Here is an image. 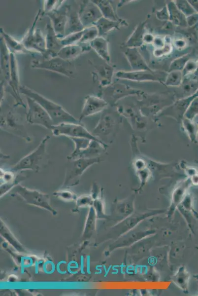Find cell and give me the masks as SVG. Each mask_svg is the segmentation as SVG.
<instances>
[{
	"label": "cell",
	"mask_w": 198,
	"mask_h": 296,
	"mask_svg": "<svg viewBox=\"0 0 198 296\" xmlns=\"http://www.w3.org/2000/svg\"><path fill=\"white\" fill-rule=\"evenodd\" d=\"M20 94L29 97L37 102L48 113L54 125L64 122L80 123L79 120L60 105L46 98L26 85L19 87Z\"/></svg>",
	"instance_id": "cell-1"
},
{
	"label": "cell",
	"mask_w": 198,
	"mask_h": 296,
	"mask_svg": "<svg viewBox=\"0 0 198 296\" xmlns=\"http://www.w3.org/2000/svg\"><path fill=\"white\" fill-rule=\"evenodd\" d=\"M50 136L46 135L31 152L21 158L11 168L15 172L30 170L38 172L46 163V147Z\"/></svg>",
	"instance_id": "cell-2"
},
{
	"label": "cell",
	"mask_w": 198,
	"mask_h": 296,
	"mask_svg": "<svg viewBox=\"0 0 198 296\" xmlns=\"http://www.w3.org/2000/svg\"><path fill=\"white\" fill-rule=\"evenodd\" d=\"M107 109V108H106ZM105 109L92 131V134L103 143L111 141L119 126V115L110 110Z\"/></svg>",
	"instance_id": "cell-3"
},
{
	"label": "cell",
	"mask_w": 198,
	"mask_h": 296,
	"mask_svg": "<svg viewBox=\"0 0 198 296\" xmlns=\"http://www.w3.org/2000/svg\"><path fill=\"white\" fill-rule=\"evenodd\" d=\"M31 66L34 69L53 72L68 78H75V68L70 61L64 60L58 56L49 58L33 59Z\"/></svg>",
	"instance_id": "cell-4"
},
{
	"label": "cell",
	"mask_w": 198,
	"mask_h": 296,
	"mask_svg": "<svg viewBox=\"0 0 198 296\" xmlns=\"http://www.w3.org/2000/svg\"><path fill=\"white\" fill-rule=\"evenodd\" d=\"M41 15V11L39 9L32 26L25 34L21 41L30 53H37L43 56L46 51L45 37L41 30L36 27Z\"/></svg>",
	"instance_id": "cell-5"
},
{
	"label": "cell",
	"mask_w": 198,
	"mask_h": 296,
	"mask_svg": "<svg viewBox=\"0 0 198 296\" xmlns=\"http://www.w3.org/2000/svg\"><path fill=\"white\" fill-rule=\"evenodd\" d=\"M102 160L100 157L69 160V163L67 165L65 172L64 184L65 185L76 184L89 168Z\"/></svg>",
	"instance_id": "cell-6"
},
{
	"label": "cell",
	"mask_w": 198,
	"mask_h": 296,
	"mask_svg": "<svg viewBox=\"0 0 198 296\" xmlns=\"http://www.w3.org/2000/svg\"><path fill=\"white\" fill-rule=\"evenodd\" d=\"M51 130L55 136H63L68 137L69 139L72 138H86L104 143L94 136L81 123H61L53 125Z\"/></svg>",
	"instance_id": "cell-7"
},
{
	"label": "cell",
	"mask_w": 198,
	"mask_h": 296,
	"mask_svg": "<svg viewBox=\"0 0 198 296\" xmlns=\"http://www.w3.org/2000/svg\"><path fill=\"white\" fill-rule=\"evenodd\" d=\"M27 102L26 121L51 130L53 122L46 111L34 100L25 96Z\"/></svg>",
	"instance_id": "cell-8"
},
{
	"label": "cell",
	"mask_w": 198,
	"mask_h": 296,
	"mask_svg": "<svg viewBox=\"0 0 198 296\" xmlns=\"http://www.w3.org/2000/svg\"><path fill=\"white\" fill-rule=\"evenodd\" d=\"M21 120L19 115L12 111H9L0 115V129L30 142L31 139Z\"/></svg>",
	"instance_id": "cell-9"
},
{
	"label": "cell",
	"mask_w": 198,
	"mask_h": 296,
	"mask_svg": "<svg viewBox=\"0 0 198 296\" xmlns=\"http://www.w3.org/2000/svg\"><path fill=\"white\" fill-rule=\"evenodd\" d=\"M70 10V6L66 4L65 2L57 9L45 14L49 18L55 32L60 39L65 36Z\"/></svg>",
	"instance_id": "cell-10"
},
{
	"label": "cell",
	"mask_w": 198,
	"mask_h": 296,
	"mask_svg": "<svg viewBox=\"0 0 198 296\" xmlns=\"http://www.w3.org/2000/svg\"><path fill=\"white\" fill-rule=\"evenodd\" d=\"M165 73L161 71H136L126 72L120 71L116 73V76L121 79L135 81H165L166 75Z\"/></svg>",
	"instance_id": "cell-11"
},
{
	"label": "cell",
	"mask_w": 198,
	"mask_h": 296,
	"mask_svg": "<svg viewBox=\"0 0 198 296\" xmlns=\"http://www.w3.org/2000/svg\"><path fill=\"white\" fill-rule=\"evenodd\" d=\"M108 145L95 140H91L89 143L77 148H74L71 153L67 156L68 160L80 158H92L99 157Z\"/></svg>",
	"instance_id": "cell-12"
},
{
	"label": "cell",
	"mask_w": 198,
	"mask_h": 296,
	"mask_svg": "<svg viewBox=\"0 0 198 296\" xmlns=\"http://www.w3.org/2000/svg\"><path fill=\"white\" fill-rule=\"evenodd\" d=\"M118 112L128 119L132 127L138 132H145L149 127V120L135 107L130 106L117 107Z\"/></svg>",
	"instance_id": "cell-13"
},
{
	"label": "cell",
	"mask_w": 198,
	"mask_h": 296,
	"mask_svg": "<svg viewBox=\"0 0 198 296\" xmlns=\"http://www.w3.org/2000/svg\"><path fill=\"white\" fill-rule=\"evenodd\" d=\"M78 13L85 28L94 26L103 17L99 8L92 0L83 1Z\"/></svg>",
	"instance_id": "cell-14"
},
{
	"label": "cell",
	"mask_w": 198,
	"mask_h": 296,
	"mask_svg": "<svg viewBox=\"0 0 198 296\" xmlns=\"http://www.w3.org/2000/svg\"><path fill=\"white\" fill-rule=\"evenodd\" d=\"M108 103L102 98L93 95H87L84 100L82 111L78 119L82 120L88 116L103 111L108 106Z\"/></svg>",
	"instance_id": "cell-15"
},
{
	"label": "cell",
	"mask_w": 198,
	"mask_h": 296,
	"mask_svg": "<svg viewBox=\"0 0 198 296\" xmlns=\"http://www.w3.org/2000/svg\"><path fill=\"white\" fill-rule=\"evenodd\" d=\"M197 97L198 90L193 94L177 101L172 105L162 110L159 115H169L173 117L177 120L182 121L191 103Z\"/></svg>",
	"instance_id": "cell-16"
},
{
	"label": "cell",
	"mask_w": 198,
	"mask_h": 296,
	"mask_svg": "<svg viewBox=\"0 0 198 296\" xmlns=\"http://www.w3.org/2000/svg\"><path fill=\"white\" fill-rule=\"evenodd\" d=\"M13 92V96L16 102V106H22L26 108V106L20 97L19 91V77L17 60L15 55L10 53V68L9 81L8 83Z\"/></svg>",
	"instance_id": "cell-17"
},
{
	"label": "cell",
	"mask_w": 198,
	"mask_h": 296,
	"mask_svg": "<svg viewBox=\"0 0 198 296\" xmlns=\"http://www.w3.org/2000/svg\"><path fill=\"white\" fill-rule=\"evenodd\" d=\"M46 51L43 58H49L56 57L64 46L61 42L60 38L55 32L51 22L46 24Z\"/></svg>",
	"instance_id": "cell-18"
},
{
	"label": "cell",
	"mask_w": 198,
	"mask_h": 296,
	"mask_svg": "<svg viewBox=\"0 0 198 296\" xmlns=\"http://www.w3.org/2000/svg\"><path fill=\"white\" fill-rule=\"evenodd\" d=\"M107 88L104 90V98H106L105 100L109 99L112 100L111 102L116 103L120 99L128 95H141L142 93L139 90H135L132 88L127 87L124 84H116L106 87Z\"/></svg>",
	"instance_id": "cell-19"
},
{
	"label": "cell",
	"mask_w": 198,
	"mask_h": 296,
	"mask_svg": "<svg viewBox=\"0 0 198 296\" xmlns=\"http://www.w3.org/2000/svg\"><path fill=\"white\" fill-rule=\"evenodd\" d=\"M91 49L89 43L66 45L61 48L57 56L64 60L71 61Z\"/></svg>",
	"instance_id": "cell-20"
},
{
	"label": "cell",
	"mask_w": 198,
	"mask_h": 296,
	"mask_svg": "<svg viewBox=\"0 0 198 296\" xmlns=\"http://www.w3.org/2000/svg\"><path fill=\"white\" fill-rule=\"evenodd\" d=\"M124 54L133 71L152 70L136 48L127 47L124 51Z\"/></svg>",
	"instance_id": "cell-21"
},
{
	"label": "cell",
	"mask_w": 198,
	"mask_h": 296,
	"mask_svg": "<svg viewBox=\"0 0 198 296\" xmlns=\"http://www.w3.org/2000/svg\"><path fill=\"white\" fill-rule=\"evenodd\" d=\"M90 46L102 59L107 63L110 61L108 49V42L103 37H98L89 43Z\"/></svg>",
	"instance_id": "cell-22"
},
{
	"label": "cell",
	"mask_w": 198,
	"mask_h": 296,
	"mask_svg": "<svg viewBox=\"0 0 198 296\" xmlns=\"http://www.w3.org/2000/svg\"><path fill=\"white\" fill-rule=\"evenodd\" d=\"M0 37L3 40L10 53L16 54L29 53L21 41H19L6 33L2 28L0 29Z\"/></svg>",
	"instance_id": "cell-23"
},
{
	"label": "cell",
	"mask_w": 198,
	"mask_h": 296,
	"mask_svg": "<svg viewBox=\"0 0 198 296\" xmlns=\"http://www.w3.org/2000/svg\"><path fill=\"white\" fill-rule=\"evenodd\" d=\"M0 68L2 74L8 84L10 75V52L1 37H0Z\"/></svg>",
	"instance_id": "cell-24"
},
{
	"label": "cell",
	"mask_w": 198,
	"mask_h": 296,
	"mask_svg": "<svg viewBox=\"0 0 198 296\" xmlns=\"http://www.w3.org/2000/svg\"><path fill=\"white\" fill-rule=\"evenodd\" d=\"M125 22L114 21L102 17L94 25L98 29L99 37H103L114 29H119Z\"/></svg>",
	"instance_id": "cell-25"
},
{
	"label": "cell",
	"mask_w": 198,
	"mask_h": 296,
	"mask_svg": "<svg viewBox=\"0 0 198 296\" xmlns=\"http://www.w3.org/2000/svg\"><path fill=\"white\" fill-rule=\"evenodd\" d=\"M169 13V20L176 26L185 27L187 26L186 17L176 6L174 2L170 1L167 4Z\"/></svg>",
	"instance_id": "cell-26"
},
{
	"label": "cell",
	"mask_w": 198,
	"mask_h": 296,
	"mask_svg": "<svg viewBox=\"0 0 198 296\" xmlns=\"http://www.w3.org/2000/svg\"><path fill=\"white\" fill-rule=\"evenodd\" d=\"M107 64L95 67L96 71L95 74L102 87H107L110 85L113 74V69Z\"/></svg>",
	"instance_id": "cell-27"
},
{
	"label": "cell",
	"mask_w": 198,
	"mask_h": 296,
	"mask_svg": "<svg viewBox=\"0 0 198 296\" xmlns=\"http://www.w3.org/2000/svg\"><path fill=\"white\" fill-rule=\"evenodd\" d=\"M94 2L99 8L102 16L107 19L122 22L123 20L119 19L115 14V11L109 0H94Z\"/></svg>",
	"instance_id": "cell-28"
},
{
	"label": "cell",
	"mask_w": 198,
	"mask_h": 296,
	"mask_svg": "<svg viewBox=\"0 0 198 296\" xmlns=\"http://www.w3.org/2000/svg\"><path fill=\"white\" fill-rule=\"evenodd\" d=\"M145 22L140 23L127 41L126 45L127 47H137L143 43V38L145 34Z\"/></svg>",
	"instance_id": "cell-29"
},
{
	"label": "cell",
	"mask_w": 198,
	"mask_h": 296,
	"mask_svg": "<svg viewBox=\"0 0 198 296\" xmlns=\"http://www.w3.org/2000/svg\"><path fill=\"white\" fill-rule=\"evenodd\" d=\"M84 28L80 20L78 12H70V10L66 29L65 36L81 31Z\"/></svg>",
	"instance_id": "cell-30"
},
{
	"label": "cell",
	"mask_w": 198,
	"mask_h": 296,
	"mask_svg": "<svg viewBox=\"0 0 198 296\" xmlns=\"http://www.w3.org/2000/svg\"><path fill=\"white\" fill-rule=\"evenodd\" d=\"M183 127L188 135L190 141L198 143V125L194 121L185 117L181 121Z\"/></svg>",
	"instance_id": "cell-31"
},
{
	"label": "cell",
	"mask_w": 198,
	"mask_h": 296,
	"mask_svg": "<svg viewBox=\"0 0 198 296\" xmlns=\"http://www.w3.org/2000/svg\"><path fill=\"white\" fill-rule=\"evenodd\" d=\"M183 76L182 71H172L167 74L164 82L168 86H178L182 83Z\"/></svg>",
	"instance_id": "cell-32"
},
{
	"label": "cell",
	"mask_w": 198,
	"mask_h": 296,
	"mask_svg": "<svg viewBox=\"0 0 198 296\" xmlns=\"http://www.w3.org/2000/svg\"><path fill=\"white\" fill-rule=\"evenodd\" d=\"M98 37H99V32L95 26L85 28L79 43H89Z\"/></svg>",
	"instance_id": "cell-33"
},
{
	"label": "cell",
	"mask_w": 198,
	"mask_h": 296,
	"mask_svg": "<svg viewBox=\"0 0 198 296\" xmlns=\"http://www.w3.org/2000/svg\"><path fill=\"white\" fill-rule=\"evenodd\" d=\"M84 30V29L78 32L66 35L62 38L60 39L62 44L63 46H66L79 43L83 34Z\"/></svg>",
	"instance_id": "cell-34"
},
{
	"label": "cell",
	"mask_w": 198,
	"mask_h": 296,
	"mask_svg": "<svg viewBox=\"0 0 198 296\" xmlns=\"http://www.w3.org/2000/svg\"><path fill=\"white\" fill-rule=\"evenodd\" d=\"M177 7L187 17L196 13V10L187 0L174 1Z\"/></svg>",
	"instance_id": "cell-35"
},
{
	"label": "cell",
	"mask_w": 198,
	"mask_h": 296,
	"mask_svg": "<svg viewBox=\"0 0 198 296\" xmlns=\"http://www.w3.org/2000/svg\"><path fill=\"white\" fill-rule=\"evenodd\" d=\"M190 59L189 54H186L172 62L170 65L169 72L172 71H182L187 62Z\"/></svg>",
	"instance_id": "cell-36"
},
{
	"label": "cell",
	"mask_w": 198,
	"mask_h": 296,
	"mask_svg": "<svg viewBox=\"0 0 198 296\" xmlns=\"http://www.w3.org/2000/svg\"><path fill=\"white\" fill-rule=\"evenodd\" d=\"M197 115H198V97L192 101L184 114V117L194 120Z\"/></svg>",
	"instance_id": "cell-37"
},
{
	"label": "cell",
	"mask_w": 198,
	"mask_h": 296,
	"mask_svg": "<svg viewBox=\"0 0 198 296\" xmlns=\"http://www.w3.org/2000/svg\"><path fill=\"white\" fill-rule=\"evenodd\" d=\"M41 15L57 9L66 1V0H44Z\"/></svg>",
	"instance_id": "cell-38"
},
{
	"label": "cell",
	"mask_w": 198,
	"mask_h": 296,
	"mask_svg": "<svg viewBox=\"0 0 198 296\" xmlns=\"http://www.w3.org/2000/svg\"><path fill=\"white\" fill-rule=\"evenodd\" d=\"M172 49L171 44L165 41V45L162 48L155 49L154 51V55L156 57H161L163 56L169 54Z\"/></svg>",
	"instance_id": "cell-39"
},
{
	"label": "cell",
	"mask_w": 198,
	"mask_h": 296,
	"mask_svg": "<svg viewBox=\"0 0 198 296\" xmlns=\"http://www.w3.org/2000/svg\"><path fill=\"white\" fill-rule=\"evenodd\" d=\"M198 62L190 59L182 70L183 75L185 76L194 72L198 68Z\"/></svg>",
	"instance_id": "cell-40"
},
{
	"label": "cell",
	"mask_w": 198,
	"mask_h": 296,
	"mask_svg": "<svg viewBox=\"0 0 198 296\" xmlns=\"http://www.w3.org/2000/svg\"><path fill=\"white\" fill-rule=\"evenodd\" d=\"M156 16L159 19L161 20H169V13L167 6L164 7L160 11H158Z\"/></svg>",
	"instance_id": "cell-41"
},
{
	"label": "cell",
	"mask_w": 198,
	"mask_h": 296,
	"mask_svg": "<svg viewBox=\"0 0 198 296\" xmlns=\"http://www.w3.org/2000/svg\"><path fill=\"white\" fill-rule=\"evenodd\" d=\"M174 46L179 50L183 49L186 47L187 42L182 38H178L173 41Z\"/></svg>",
	"instance_id": "cell-42"
},
{
	"label": "cell",
	"mask_w": 198,
	"mask_h": 296,
	"mask_svg": "<svg viewBox=\"0 0 198 296\" xmlns=\"http://www.w3.org/2000/svg\"><path fill=\"white\" fill-rule=\"evenodd\" d=\"M187 25L192 26L198 21V13H196L186 17Z\"/></svg>",
	"instance_id": "cell-43"
},
{
	"label": "cell",
	"mask_w": 198,
	"mask_h": 296,
	"mask_svg": "<svg viewBox=\"0 0 198 296\" xmlns=\"http://www.w3.org/2000/svg\"><path fill=\"white\" fill-rule=\"evenodd\" d=\"M165 41L161 37H156L153 42V44L154 45L155 49H158L162 48L165 44Z\"/></svg>",
	"instance_id": "cell-44"
},
{
	"label": "cell",
	"mask_w": 198,
	"mask_h": 296,
	"mask_svg": "<svg viewBox=\"0 0 198 296\" xmlns=\"http://www.w3.org/2000/svg\"><path fill=\"white\" fill-rule=\"evenodd\" d=\"M155 37L150 34H145L143 37V42L146 43H153Z\"/></svg>",
	"instance_id": "cell-45"
},
{
	"label": "cell",
	"mask_w": 198,
	"mask_h": 296,
	"mask_svg": "<svg viewBox=\"0 0 198 296\" xmlns=\"http://www.w3.org/2000/svg\"><path fill=\"white\" fill-rule=\"evenodd\" d=\"M190 181L194 185H198V172L190 177Z\"/></svg>",
	"instance_id": "cell-46"
},
{
	"label": "cell",
	"mask_w": 198,
	"mask_h": 296,
	"mask_svg": "<svg viewBox=\"0 0 198 296\" xmlns=\"http://www.w3.org/2000/svg\"><path fill=\"white\" fill-rule=\"evenodd\" d=\"M83 256H81V272L82 274H85V272L84 271V268H83Z\"/></svg>",
	"instance_id": "cell-47"
},
{
	"label": "cell",
	"mask_w": 198,
	"mask_h": 296,
	"mask_svg": "<svg viewBox=\"0 0 198 296\" xmlns=\"http://www.w3.org/2000/svg\"><path fill=\"white\" fill-rule=\"evenodd\" d=\"M87 271L88 272V273L90 274V262H89V256H87Z\"/></svg>",
	"instance_id": "cell-48"
},
{
	"label": "cell",
	"mask_w": 198,
	"mask_h": 296,
	"mask_svg": "<svg viewBox=\"0 0 198 296\" xmlns=\"http://www.w3.org/2000/svg\"></svg>",
	"instance_id": "cell-49"
}]
</instances>
